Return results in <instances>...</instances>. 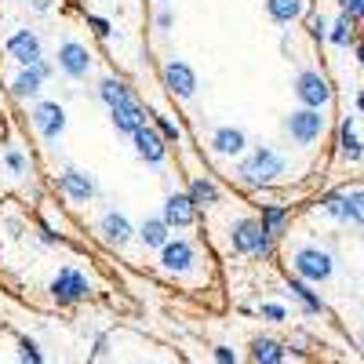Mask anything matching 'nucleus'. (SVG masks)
Segmentation results:
<instances>
[{
  "label": "nucleus",
  "mask_w": 364,
  "mask_h": 364,
  "mask_svg": "<svg viewBox=\"0 0 364 364\" xmlns=\"http://www.w3.org/2000/svg\"><path fill=\"white\" fill-rule=\"evenodd\" d=\"M157 26H171V11H161L157 15Z\"/></svg>",
  "instance_id": "nucleus-34"
},
{
  "label": "nucleus",
  "mask_w": 364,
  "mask_h": 364,
  "mask_svg": "<svg viewBox=\"0 0 364 364\" xmlns=\"http://www.w3.org/2000/svg\"><path fill=\"white\" fill-rule=\"evenodd\" d=\"M215 360H219V364H237L230 350H215Z\"/></svg>",
  "instance_id": "nucleus-33"
},
{
  "label": "nucleus",
  "mask_w": 364,
  "mask_h": 364,
  "mask_svg": "<svg viewBox=\"0 0 364 364\" xmlns=\"http://www.w3.org/2000/svg\"><path fill=\"white\" fill-rule=\"evenodd\" d=\"M102 233H106V240H113V245H124V240L132 237V226H128V219H124V215L109 211V215L102 219Z\"/></svg>",
  "instance_id": "nucleus-19"
},
{
  "label": "nucleus",
  "mask_w": 364,
  "mask_h": 364,
  "mask_svg": "<svg viewBox=\"0 0 364 364\" xmlns=\"http://www.w3.org/2000/svg\"><path fill=\"white\" fill-rule=\"evenodd\" d=\"M324 208L339 219H350V223H360L364 226V190H350V193H331L324 200Z\"/></svg>",
  "instance_id": "nucleus-7"
},
{
  "label": "nucleus",
  "mask_w": 364,
  "mask_h": 364,
  "mask_svg": "<svg viewBox=\"0 0 364 364\" xmlns=\"http://www.w3.org/2000/svg\"><path fill=\"white\" fill-rule=\"evenodd\" d=\"M295 95L306 102L310 109H317V106H324V102L331 99V91H328V80H324L321 73H299V80H295Z\"/></svg>",
  "instance_id": "nucleus-11"
},
{
  "label": "nucleus",
  "mask_w": 364,
  "mask_h": 364,
  "mask_svg": "<svg viewBox=\"0 0 364 364\" xmlns=\"http://www.w3.org/2000/svg\"><path fill=\"white\" fill-rule=\"evenodd\" d=\"M331 41L336 44H350V15L343 22H336V29H331Z\"/></svg>",
  "instance_id": "nucleus-28"
},
{
  "label": "nucleus",
  "mask_w": 364,
  "mask_h": 364,
  "mask_svg": "<svg viewBox=\"0 0 364 364\" xmlns=\"http://www.w3.org/2000/svg\"><path fill=\"white\" fill-rule=\"evenodd\" d=\"M190 197H193V204H215V200H219V190L211 186L208 178H197V182H193V193H190Z\"/></svg>",
  "instance_id": "nucleus-24"
},
{
  "label": "nucleus",
  "mask_w": 364,
  "mask_h": 364,
  "mask_svg": "<svg viewBox=\"0 0 364 364\" xmlns=\"http://www.w3.org/2000/svg\"><path fill=\"white\" fill-rule=\"evenodd\" d=\"M168 240V223L164 219H146L142 223V245L146 248H161Z\"/></svg>",
  "instance_id": "nucleus-20"
},
{
  "label": "nucleus",
  "mask_w": 364,
  "mask_h": 364,
  "mask_svg": "<svg viewBox=\"0 0 364 364\" xmlns=\"http://www.w3.org/2000/svg\"><path fill=\"white\" fill-rule=\"evenodd\" d=\"M211 146H215L219 154L233 157V154H240V149H245V132H240V128H219L215 135H211Z\"/></svg>",
  "instance_id": "nucleus-18"
},
{
  "label": "nucleus",
  "mask_w": 364,
  "mask_h": 364,
  "mask_svg": "<svg viewBox=\"0 0 364 364\" xmlns=\"http://www.w3.org/2000/svg\"><path fill=\"white\" fill-rule=\"evenodd\" d=\"M157 124H161V132H164V142H175V139H178V132H175V124H168V120H164V117L157 120Z\"/></svg>",
  "instance_id": "nucleus-32"
},
{
  "label": "nucleus",
  "mask_w": 364,
  "mask_h": 364,
  "mask_svg": "<svg viewBox=\"0 0 364 364\" xmlns=\"http://www.w3.org/2000/svg\"><path fill=\"white\" fill-rule=\"evenodd\" d=\"M339 4H343V11H346L350 18H360V15H364V0H339Z\"/></svg>",
  "instance_id": "nucleus-30"
},
{
  "label": "nucleus",
  "mask_w": 364,
  "mask_h": 364,
  "mask_svg": "<svg viewBox=\"0 0 364 364\" xmlns=\"http://www.w3.org/2000/svg\"><path fill=\"white\" fill-rule=\"evenodd\" d=\"M161 262L168 269H190L193 266V245H190V240H182V237L164 240V245H161Z\"/></svg>",
  "instance_id": "nucleus-14"
},
{
  "label": "nucleus",
  "mask_w": 364,
  "mask_h": 364,
  "mask_svg": "<svg viewBox=\"0 0 364 364\" xmlns=\"http://www.w3.org/2000/svg\"><path fill=\"white\" fill-rule=\"evenodd\" d=\"M284 219H288V211H284V208H266L262 226H266L269 233H281V230H284Z\"/></svg>",
  "instance_id": "nucleus-27"
},
{
  "label": "nucleus",
  "mask_w": 364,
  "mask_h": 364,
  "mask_svg": "<svg viewBox=\"0 0 364 364\" xmlns=\"http://www.w3.org/2000/svg\"><path fill=\"white\" fill-rule=\"evenodd\" d=\"M266 8H269V15L277 22H291L302 11V0H266Z\"/></svg>",
  "instance_id": "nucleus-21"
},
{
  "label": "nucleus",
  "mask_w": 364,
  "mask_h": 364,
  "mask_svg": "<svg viewBox=\"0 0 364 364\" xmlns=\"http://www.w3.org/2000/svg\"><path fill=\"white\" fill-rule=\"evenodd\" d=\"M132 139H135V149H139V157L142 161H149V164H161L164 161V154H168V142H164V135H157L154 128H135L132 132Z\"/></svg>",
  "instance_id": "nucleus-13"
},
{
  "label": "nucleus",
  "mask_w": 364,
  "mask_h": 364,
  "mask_svg": "<svg viewBox=\"0 0 364 364\" xmlns=\"http://www.w3.org/2000/svg\"><path fill=\"white\" fill-rule=\"evenodd\" d=\"M291 291H295L302 302H306V310H310V314H321V299H317L306 284H302V281H291Z\"/></svg>",
  "instance_id": "nucleus-26"
},
{
  "label": "nucleus",
  "mask_w": 364,
  "mask_h": 364,
  "mask_svg": "<svg viewBox=\"0 0 364 364\" xmlns=\"http://www.w3.org/2000/svg\"><path fill=\"white\" fill-rule=\"evenodd\" d=\"M4 161H8V168H11V171H26V157L18 154V149H8Z\"/></svg>",
  "instance_id": "nucleus-29"
},
{
  "label": "nucleus",
  "mask_w": 364,
  "mask_h": 364,
  "mask_svg": "<svg viewBox=\"0 0 364 364\" xmlns=\"http://www.w3.org/2000/svg\"><path fill=\"white\" fill-rule=\"evenodd\" d=\"M58 186H63L73 200H87L91 193H95L91 178H87V175H80V171H63V175H58Z\"/></svg>",
  "instance_id": "nucleus-17"
},
{
  "label": "nucleus",
  "mask_w": 364,
  "mask_h": 364,
  "mask_svg": "<svg viewBox=\"0 0 364 364\" xmlns=\"http://www.w3.org/2000/svg\"><path fill=\"white\" fill-rule=\"evenodd\" d=\"M230 240H233V248L245 252V255H266L269 252V230L262 223H255V219L237 223L233 233H230Z\"/></svg>",
  "instance_id": "nucleus-2"
},
{
  "label": "nucleus",
  "mask_w": 364,
  "mask_h": 364,
  "mask_svg": "<svg viewBox=\"0 0 364 364\" xmlns=\"http://www.w3.org/2000/svg\"><path fill=\"white\" fill-rule=\"evenodd\" d=\"M48 77H51V63H44V58H41V63H33V66H22V73L11 80V91H15L18 99H29V95H37L41 84Z\"/></svg>",
  "instance_id": "nucleus-9"
},
{
  "label": "nucleus",
  "mask_w": 364,
  "mask_h": 364,
  "mask_svg": "<svg viewBox=\"0 0 364 364\" xmlns=\"http://www.w3.org/2000/svg\"><path fill=\"white\" fill-rule=\"evenodd\" d=\"M360 339H364V336H360Z\"/></svg>",
  "instance_id": "nucleus-37"
},
{
  "label": "nucleus",
  "mask_w": 364,
  "mask_h": 364,
  "mask_svg": "<svg viewBox=\"0 0 364 364\" xmlns=\"http://www.w3.org/2000/svg\"><path fill=\"white\" fill-rule=\"evenodd\" d=\"M291 266H295V273H299L302 281H328V277H331V259H328L324 252H317V248L295 252Z\"/></svg>",
  "instance_id": "nucleus-4"
},
{
  "label": "nucleus",
  "mask_w": 364,
  "mask_h": 364,
  "mask_svg": "<svg viewBox=\"0 0 364 364\" xmlns=\"http://www.w3.org/2000/svg\"><path fill=\"white\" fill-rule=\"evenodd\" d=\"M164 84L178 99H193V91H197V77H193V70L182 63V58H175V63L164 66Z\"/></svg>",
  "instance_id": "nucleus-10"
},
{
  "label": "nucleus",
  "mask_w": 364,
  "mask_h": 364,
  "mask_svg": "<svg viewBox=\"0 0 364 364\" xmlns=\"http://www.w3.org/2000/svg\"><path fill=\"white\" fill-rule=\"evenodd\" d=\"M357 55H360V63H364V48H357Z\"/></svg>",
  "instance_id": "nucleus-35"
},
{
  "label": "nucleus",
  "mask_w": 364,
  "mask_h": 364,
  "mask_svg": "<svg viewBox=\"0 0 364 364\" xmlns=\"http://www.w3.org/2000/svg\"><path fill=\"white\" fill-rule=\"evenodd\" d=\"M237 175L245 182H252V186H259V182H269V178L284 175V161H281V154H273V149L262 146V149H255L248 161H240Z\"/></svg>",
  "instance_id": "nucleus-1"
},
{
  "label": "nucleus",
  "mask_w": 364,
  "mask_h": 364,
  "mask_svg": "<svg viewBox=\"0 0 364 364\" xmlns=\"http://www.w3.org/2000/svg\"><path fill=\"white\" fill-rule=\"evenodd\" d=\"M99 95H102V102L106 106H117V102H124V99H132V91L120 84V80H102V87H99Z\"/></svg>",
  "instance_id": "nucleus-23"
},
{
  "label": "nucleus",
  "mask_w": 364,
  "mask_h": 364,
  "mask_svg": "<svg viewBox=\"0 0 364 364\" xmlns=\"http://www.w3.org/2000/svg\"><path fill=\"white\" fill-rule=\"evenodd\" d=\"M193 197L190 193H171L168 200H164V223L168 226H190L193 223Z\"/></svg>",
  "instance_id": "nucleus-15"
},
{
  "label": "nucleus",
  "mask_w": 364,
  "mask_h": 364,
  "mask_svg": "<svg viewBox=\"0 0 364 364\" xmlns=\"http://www.w3.org/2000/svg\"><path fill=\"white\" fill-rule=\"evenodd\" d=\"M4 48H8V55L15 58L18 66H33V63H41V58H44L41 37L33 33V29H15V33H8Z\"/></svg>",
  "instance_id": "nucleus-3"
},
{
  "label": "nucleus",
  "mask_w": 364,
  "mask_h": 364,
  "mask_svg": "<svg viewBox=\"0 0 364 364\" xmlns=\"http://www.w3.org/2000/svg\"><path fill=\"white\" fill-rule=\"evenodd\" d=\"M51 295L58 302H77L87 295V281H84V273L77 269H58V277L51 281Z\"/></svg>",
  "instance_id": "nucleus-12"
},
{
  "label": "nucleus",
  "mask_w": 364,
  "mask_h": 364,
  "mask_svg": "<svg viewBox=\"0 0 364 364\" xmlns=\"http://www.w3.org/2000/svg\"><path fill=\"white\" fill-rule=\"evenodd\" d=\"M262 317H269V321H284V310H281V306H273V302H266V306H262Z\"/></svg>",
  "instance_id": "nucleus-31"
},
{
  "label": "nucleus",
  "mask_w": 364,
  "mask_h": 364,
  "mask_svg": "<svg viewBox=\"0 0 364 364\" xmlns=\"http://www.w3.org/2000/svg\"><path fill=\"white\" fill-rule=\"evenodd\" d=\"M343 154H346L350 161L360 157V142H357V135H353V120H346V124H343Z\"/></svg>",
  "instance_id": "nucleus-25"
},
{
  "label": "nucleus",
  "mask_w": 364,
  "mask_h": 364,
  "mask_svg": "<svg viewBox=\"0 0 364 364\" xmlns=\"http://www.w3.org/2000/svg\"><path fill=\"white\" fill-rule=\"evenodd\" d=\"M321 128H324V117H321L317 109H310V106L288 117V135H291L299 146H310L314 139H321Z\"/></svg>",
  "instance_id": "nucleus-6"
},
{
  "label": "nucleus",
  "mask_w": 364,
  "mask_h": 364,
  "mask_svg": "<svg viewBox=\"0 0 364 364\" xmlns=\"http://www.w3.org/2000/svg\"><path fill=\"white\" fill-rule=\"evenodd\" d=\"M281 360H284V350L273 339H259L255 343V364H281Z\"/></svg>",
  "instance_id": "nucleus-22"
},
{
  "label": "nucleus",
  "mask_w": 364,
  "mask_h": 364,
  "mask_svg": "<svg viewBox=\"0 0 364 364\" xmlns=\"http://www.w3.org/2000/svg\"><path fill=\"white\" fill-rule=\"evenodd\" d=\"M109 109H113L117 132H124V135H132L135 128L146 124V113H142V106H139L135 99H124V102H117V106H109Z\"/></svg>",
  "instance_id": "nucleus-16"
},
{
  "label": "nucleus",
  "mask_w": 364,
  "mask_h": 364,
  "mask_svg": "<svg viewBox=\"0 0 364 364\" xmlns=\"http://www.w3.org/2000/svg\"><path fill=\"white\" fill-rule=\"evenodd\" d=\"M357 106H360V109H364V95H360V99H357Z\"/></svg>",
  "instance_id": "nucleus-36"
},
{
  "label": "nucleus",
  "mask_w": 364,
  "mask_h": 364,
  "mask_svg": "<svg viewBox=\"0 0 364 364\" xmlns=\"http://www.w3.org/2000/svg\"><path fill=\"white\" fill-rule=\"evenodd\" d=\"M58 70H63L66 77H73V80L87 77V70H91L87 48L80 41H63V44H58Z\"/></svg>",
  "instance_id": "nucleus-5"
},
{
  "label": "nucleus",
  "mask_w": 364,
  "mask_h": 364,
  "mask_svg": "<svg viewBox=\"0 0 364 364\" xmlns=\"http://www.w3.org/2000/svg\"><path fill=\"white\" fill-rule=\"evenodd\" d=\"M29 117H33V128H37L48 142L58 139V135H63V128H66V113H63V106H58V102H41Z\"/></svg>",
  "instance_id": "nucleus-8"
}]
</instances>
